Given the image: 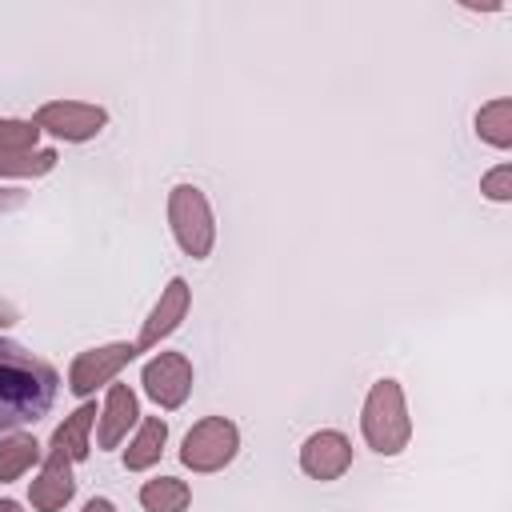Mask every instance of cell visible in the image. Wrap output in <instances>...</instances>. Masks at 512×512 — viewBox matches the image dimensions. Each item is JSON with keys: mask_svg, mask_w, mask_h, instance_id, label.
Masks as SVG:
<instances>
[{"mask_svg": "<svg viewBox=\"0 0 512 512\" xmlns=\"http://www.w3.org/2000/svg\"><path fill=\"white\" fill-rule=\"evenodd\" d=\"M60 376L48 360L0 336V432H20L48 416Z\"/></svg>", "mask_w": 512, "mask_h": 512, "instance_id": "1", "label": "cell"}, {"mask_svg": "<svg viewBox=\"0 0 512 512\" xmlns=\"http://www.w3.org/2000/svg\"><path fill=\"white\" fill-rule=\"evenodd\" d=\"M360 432L368 440L372 452L380 456H396L408 448L412 436V420L404 408V392L396 380H376L368 400H364V416H360Z\"/></svg>", "mask_w": 512, "mask_h": 512, "instance_id": "2", "label": "cell"}, {"mask_svg": "<svg viewBox=\"0 0 512 512\" xmlns=\"http://www.w3.org/2000/svg\"><path fill=\"white\" fill-rule=\"evenodd\" d=\"M168 220H172V232H176L180 248L192 260H204L212 252L216 224H212V208H208V200L196 184H176L168 192Z\"/></svg>", "mask_w": 512, "mask_h": 512, "instance_id": "3", "label": "cell"}, {"mask_svg": "<svg viewBox=\"0 0 512 512\" xmlns=\"http://www.w3.org/2000/svg\"><path fill=\"white\" fill-rule=\"evenodd\" d=\"M236 448H240L236 424L224 420V416H208V420L192 424V432L184 436L180 460H184L192 472H220L224 464H232Z\"/></svg>", "mask_w": 512, "mask_h": 512, "instance_id": "4", "label": "cell"}, {"mask_svg": "<svg viewBox=\"0 0 512 512\" xmlns=\"http://www.w3.org/2000/svg\"><path fill=\"white\" fill-rule=\"evenodd\" d=\"M32 124H36L40 132H52V136H60V140L80 144V140H92V136L108 124V112H104L100 104H84V100H52V104H44V108L36 112Z\"/></svg>", "mask_w": 512, "mask_h": 512, "instance_id": "5", "label": "cell"}, {"mask_svg": "<svg viewBox=\"0 0 512 512\" xmlns=\"http://www.w3.org/2000/svg\"><path fill=\"white\" fill-rule=\"evenodd\" d=\"M140 384L160 408H180L192 392V364L184 352H160L156 360L144 364Z\"/></svg>", "mask_w": 512, "mask_h": 512, "instance_id": "6", "label": "cell"}, {"mask_svg": "<svg viewBox=\"0 0 512 512\" xmlns=\"http://www.w3.org/2000/svg\"><path fill=\"white\" fill-rule=\"evenodd\" d=\"M136 356V344H104V348H88L72 360V372H68V388L76 396H88L96 392L100 384H108L128 360Z\"/></svg>", "mask_w": 512, "mask_h": 512, "instance_id": "7", "label": "cell"}, {"mask_svg": "<svg viewBox=\"0 0 512 512\" xmlns=\"http://www.w3.org/2000/svg\"><path fill=\"white\" fill-rule=\"evenodd\" d=\"M76 492V480H72V460L64 448H52L48 444V456H44V468L40 476L32 480L28 488V500L36 512H60Z\"/></svg>", "mask_w": 512, "mask_h": 512, "instance_id": "8", "label": "cell"}, {"mask_svg": "<svg viewBox=\"0 0 512 512\" xmlns=\"http://www.w3.org/2000/svg\"><path fill=\"white\" fill-rule=\"evenodd\" d=\"M188 300H192V288H188V280H184V276H172V280H168V288L160 292L156 308L148 312L144 328H140L136 352H144V348H156V344H160L168 332H176V324L188 316Z\"/></svg>", "mask_w": 512, "mask_h": 512, "instance_id": "9", "label": "cell"}, {"mask_svg": "<svg viewBox=\"0 0 512 512\" xmlns=\"http://www.w3.org/2000/svg\"><path fill=\"white\" fill-rule=\"evenodd\" d=\"M348 464H352V444H348V436H340L332 428L312 432L300 448V468L312 480H336L348 472Z\"/></svg>", "mask_w": 512, "mask_h": 512, "instance_id": "10", "label": "cell"}, {"mask_svg": "<svg viewBox=\"0 0 512 512\" xmlns=\"http://www.w3.org/2000/svg\"><path fill=\"white\" fill-rule=\"evenodd\" d=\"M140 420V404H136V392L128 384H112L108 396H104V416H100V448H116L128 428Z\"/></svg>", "mask_w": 512, "mask_h": 512, "instance_id": "11", "label": "cell"}, {"mask_svg": "<svg viewBox=\"0 0 512 512\" xmlns=\"http://www.w3.org/2000/svg\"><path fill=\"white\" fill-rule=\"evenodd\" d=\"M164 440H168V424L160 416H148L136 432V440L124 448V468L128 472H140V468H152L164 452Z\"/></svg>", "mask_w": 512, "mask_h": 512, "instance_id": "12", "label": "cell"}, {"mask_svg": "<svg viewBox=\"0 0 512 512\" xmlns=\"http://www.w3.org/2000/svg\"><path fill=\"white\" fill-rule=\"evenodd\" d=\"M36 460H40V444H36L32 432H12V436H4V440H0V484L24 476Z\"/></svg>", "mask_w": 512, "mask_h": 512, "instance_id": "13", "label": "cell"}, {"mask_svg": "<svg viewBox=\"0 0 512 512\" xmlns=\"http://www.w3.org/2000/svg\"><path fill=\"white\" fill-rule=\"evenodd\" d=\"M188 500H192V492H188V484L176 480V476H156V480H148V484L140 488L144 512H184Z\"/></svg>", "mask_w": 512, "mask_h": 512, "instance_id": "14", "label": "cell"}, {"mask_svg": "<svg viewBox=\"0 0 512 512\" xmlns=\"http://www.w3.org/2000/svg\"><path fill=\"white\" fill-rule=\"evenodd\" d=\"M92 416H96V408H92V404H80V408L52 432V448H64L72 464L88 456V428H92Z\"/></svg>", "mask_w": 512, "mask_h": 512, "instance_id": "15", "label": "cell"}, {"mask_svg": "<svg viewBox=\"0 0 512 512\" xmlns=\"http://www.w3.org/2000/svg\"><path fill=\"white\" fill-rule=\"evenodd\" d=\"M476 132L480 140H488L492 148H508L512 144V100H492L476 112Z\"/></svg>", "mask_w": 512, "mask_h": 512, "instance_id": "16", "label": "cell"}, {"mask_svg": "<svg viewBox=\"0 0 512 512\" xmlns=\"http://www.w3.org/2000/svg\"><path fill=\"white\" fill-rule=\"evenodd\" d=\"M56 148H32V152H0V176H44L56 168Z\"/></svg>", "mask_w": 512, "mask_h": 512, "instance_id": "17", "label": "cell"}, {"mask_svg": "<svg viewBox=\"0 0 512 512\" xmlns=\"http://www.w3.org/2000/svg\"><path fill=\"white\" fill-rule=\"evenodd\" d=\"M40 128L32 120H0V152H32Z\"/></svg>", "mask_w": 512, "mask_h": 512, "instance_id": "18", "label": "cell"}, {"mask_svg": "<svg viewBox=\"0 0 512 512\" xmlns=\"http://www.w3.org/2000/svg\"><path fill=\"white\" fill-rule=\"evenodd\" d=\"M480 192H484L488 200H512V164L492 168V172L480 180Z\"/></svg>", "mask_w": 512, "mask_h": 512, "instance_id": "19", "label": "cell"}, {"mask_svg": "<svg viewBox=\"0 0 512 512\" xmlns=\"http://www.w3.org/2000/svg\"><path fill=\"white\" fill-rule=\"evenodd\" d=\"M28 200V192L24 188H0V212H8V208H20Z\"/></svg>", "mask_w": 512, "mask_h": 512, "instance_id": "20", "label": "cell"}, {"mask_svg": "<svg viewBox=\"0 0 512 512\" xmlns=\"http://www.w3.org/2000/svg\"><path fill=\"white\" fill-rule=\"evenodd\" d=\"M80 512H116V508H112V500H104V496H92V500H88Z\"/></svg>", "mask_w": 512, "mask_h": 512, "instance_id": "21", "label": "cell"}, {"mask_svg": "<svg viewBox=\"0 0 512 512\" xmlns=\"http://www.w3.org/2000/svg\"><path fill=\"white\" fill-rule=\"evenodd\" d=\"M16 320H20V312L8 300H0V324H16Z\"/></svg>", "mask_w": 512, "mask_h": 512, "instance_id": "22", "label": "cell"}, {"mask_svg": "<svg viewBox=\"0 0 512 512\" xmlns=\"http://www.w3.org/2000/svg\"><path fill=\"white\" fill-rule=\"evenodd\" d=\"M0 512H20V504L16 500H0Z\"/></svg>", "mask_w": 512, "mask_h": 512, "instance_id": "23", "label": "cell"}]
</instances>
